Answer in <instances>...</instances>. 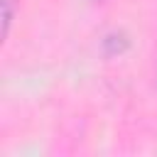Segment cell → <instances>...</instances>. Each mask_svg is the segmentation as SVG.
Instances as JSON below:
<instances>
[{
    "mask_svg": "<svg viewBox=\"0 0 157 157\" xmlns=\"http://www.w3.org/2000/svg\"><path fill=\"white\" fill-rule=\"evenodd\" d=\"M93 2H103V0H93Z\"/></svg>",
    "mask_w": 157,
    "mask_h": 157,
    "instance_id": "6da1fadb",
    "label": "cell"
}]
</instances>
